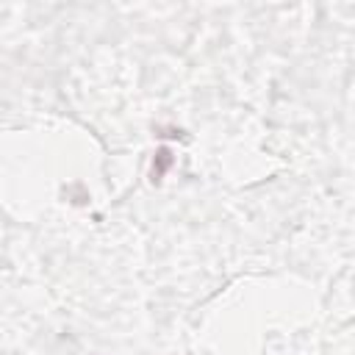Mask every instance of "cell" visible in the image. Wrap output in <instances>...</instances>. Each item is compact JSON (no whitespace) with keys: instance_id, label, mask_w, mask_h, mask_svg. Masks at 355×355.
<instances>
[{"instance_id":"1","label":"cell","mask_w":355,"mask_h":355,"mask_svg":"<svg viewBox=\"0 0 355 355\" xmlns=\"http://www.w3.org/2000/svg\"><path fill=\"white\" fill-rule=\"evenodd\" d=\"M172 164H175L172 150H169V147H158L155 155H153V166H150V183L158 186V183L166 178V172H169Z\"/></svg>"}]
</instances>
